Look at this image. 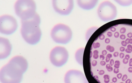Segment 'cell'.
<instances>
[{
  "label": "cell",
  "instance_id": "cell-1",
  "mask_svg": "<svg viewBox=\"0 0 132 83\" xmlns=\"http://www.w3.org/2000/svg\"><path fill=\"white\" fill-rule=\"evenodd\" d=\"M28 67V62L25 58L21 56L13 57L1 69V81L2 83H20Z\"/></svg>",
  "mask_w": 132,
  "mask_h": 83
},
{
  "label": "cell",
  "instance_id": "cell-2",
  "mask_svg": "<svg viewBox=\"0 0 132 83\" xmlns=\"http://www.w3.org/2000/svg\"><path fill=\"white\" fill-rule=\"evenodd\" d=\"M40 18L37 14L34 18L21 21V33L26 42L31 45L36 44L40 41L41 32L40 28Z\"/></svg>",
  "mask_w": 132,
  "mask_h": 83
},
{
  "label": "cell",
  "instance_id": "cell-3",
  "mask_svg": "<svg viewBox=\"0 0 132 83\" xmlns=\"http://www.w3.org/2000/svg\"><path fill=\"white\" fill-rule=\"evenodd\" d=\"M15 12L21 21L30 19L37 14L36 5L32 0H19L14 5Z\"/></svg>",
  "mask_w": 132,
  "mask_h": 83
},
{
  "label": "cell",
  "instance_id": "cell-4",
  "mask_svg": "<svg viewBox=\"0 0 132 83\" xmlns=\"http://www.w3.org/2000/svg\"><path fill=\"white\" fill-rule=\"evenodd\" d=\"M52 40L58 43L66 44L71 41L72 31L70 28L64 24H59L55 25L50 33Z\"/></svg>",
  "mask_w": 132,
  "mask_h": 83
},
{
  "label": "cell",
  "instance_id": "cell-5",
  "mask_svg": "<svg viewBox=\"0 0 132 83\" xmlns=\"http://www.w3.org/2000/svg\"><path fill=\"white\" fill-rule=\"evenodd\" d=\"M97 14L99 18L102 21H111L117 16V8L110 1H104L99 6Z\"/></svg>",
  "mask_w": 132,
  "mask_h": 83
},
{
  "label": "cell",
  "instance_id": "cell-6",
  "mask_svg": "<svg viewBox=\"0 0 132 83\" xmlns=\"http://www.w3.org/2000/svg\"><path fill=\"white\" fill-rule=\"evenodd\" d=\"M69 58V54L66 48L57 46L51 50L50 54V60L53 65L61 67L64 65Z\"/></svg>",
  "mask_w": 132,
  "mask_h": 83
},
{
  "label": "cell",
  "instance_id": "cell-7",
  "mask_svg": "<svg viewBox=\"0 0 132 83\" xmlns=\"http://www.w3.org/2000/svg\"><path fill=\"white\" fill-rule=\"evenodd\" d=\"M18 26L17 21L12 16L4 15L0 17V32L2 34H12L16 31Z\"/></svg>",
  "mask_w": 132,
  "mask_h": 83
},
{
  "label": "cell",
  "instance_id": "cell-8",
  "mask_svg": "<svg viewBox=\"0 0 132 83\" xmlns=\"http://www.w3.org/2000/svg\"><path fill=\"white\" fill-rule=\"evenodd\" d=\"M52 3L54 10L61 15H68L74 7L72 0H53Z\"/></svg>",
  "mask_w": 132,
  "mask_h": 83
},
{
  "label": "cell",
  "instance_id": "cell-9",
  "mask_svg": "<svg viewBox=\"0 0 132 83\" xmlns=\"http://www.w3.org/2000/svg\"><path fill=\"white\" fill-rule=\"evenodd\" d=\"M65 83H89L83 72L76 70L68 71L65 74Z\"/></svg>",
  "mask_w": 132,
  "mask_h": 83
},
{
  "label": "cell",
  "instance_id": "cell-10",
  "mask_svg": "<svg viewBox=\"0 0 132 83\" xmlns=\"http://www.w3.org/2000/svg\"><path fill=\"white\" fill-rule=\"evenodd\" d=\"M12 45L8 39L0 38V59L7 58L11 53Z\"/></svg>",
  "mask_w": 132,
  "mask_h": 83
},
{
  "label": "cell",
  "instance_id": "cell-11",
  "mask_svg": "<svg viewBox=\"0 0 132 83\" xmlns=\"http://www.w3.org/2000/svg\"><path fill=\"white\" fill-rule=\"evenodd\" d=\"M77 2L81 8L83 9L89 10L94 8L98 3V1L96 0H78Z\"/></svg>",
  "mask_w": 132,
  "mask_h": 83
},
{
  "label": "cell",
  "instance_id": "cell-12",
  "mask_svg": "<svg viewBox=\"0 0 132 83\" xmlns=\"http://www.w3.org/2000/svg\"><path fill=\"white\" fill-rule=\"evenodd\" d=\"M84 50V48H80L75 53V58L77 62L81 65H83V55Z\"/></svg>",
  "mask_w": 132,
  "mask_h": 83
},
{
  "label": "cell",
  "instance_id": "cell-13",
  "mask_svg": "<svg viewBox=\"0 0 132 83\" xmlns=\"http://www.w3.org/2000/svg\"><path fill=\"white\" fill-rule=\"evenodd\" d=\"M115 2L122 6H128L132 4V0H117Z\"/></svg>",
  "mask_w": 132,
  "mask_h": 83
},
{
  "label": "cell",
  "instance_id": "cell-14",
  "mask_svg": "<svg viewBox=\"0 0 132 83\" xmlns=\"http://www.w3.org/2000/svg\"><path fill=\"white\" fill-rule=\"evenodd\" d=\"M98 28V27H93L89 29L87 31L86 34V39L87 41L89 39L93 32Z\"/></svg>",
  "mask_w": 132,
  "mask_h": 83
},
{
  "label": "cell",
  "instance_id": "cell-15",
  "mask_svg": "<svg viewBox=\"0 0 132 83\" xmlns=\"http://www.w3.org/2000/svg\"><path fill=\"white\" fill-rule=\"evenodd\" d=\"M106 49L107 51H109L110 52H113L114 51V48L111 45H108L106 47Z\"/></svg>",
  "mask_w": 132,
  "mask_h": 83
},
{
  "label": "cell",
  "instance_id": "cell-16",
  "mask_svg": "<svg viewBox=\"0 0 132 83\" xmlns=\"http://www.w3.org/2000/svg\"><path fill=\"white\" fill-rule=\"evenodd\" d=\"M104 81L105 83H108L110 81V76L108 75H104Z\"/></svg>",
  "mask_w": 132,
  "mask_h": 83
},
{
  "label": "cell",
  "instance_id": "cell-17",
  "mask_svg": "<svg viewBox=\"0 0 132 83\" xmlns=\"http://www.w3.org/2000/svg\"><path fill=\"white\" fill-rule=\"evenodd\" d=\"M120 65V62L119 60H117L115 62L114 65V67L115 68H119Z\"/></svg>",
  "mask_w": 132,
  "mask_h": 83
},
{
  "label": "cell",
  "instance_id": "cell-18",
  "mask_svg": "<svg viewBox=\"0 0 132 83\" xmlns=\"http://www.w3.org/2000/svg\"><path fill=\"white\" fill-rule=\"evenodd\" d=\"M92 46L93 47V48H94V49H96V48H99L100 47V44L98 42L96 43H93Z\"/></svg>",
  "mask_w": 132,
  "mask_h": 83
},
{
  "label": "cell",
  "instance_id": "cell-19",
  "mask_svg": "<svg viewBox=\"0 0 132 83\" xmlns=\"http://www.w3.org/2000/svg\"><path fill=\"white\" fill-rule=\"evenodd\" d=\"M106 68L108 72H112L113 71V68L110 65V64H107L106 66Z\"/></svg>",
  "mask_w": 132,
  "mask_h": 83
},
{
  "label": "cell",
  "instance_id": "cell-20",
  "mask_svg": "<svg viewBox=\"0 0 132 83\" xmlns=\"http://www.w3.org/2000/svg\"><path fill=\"white\" fill-rule=\"evenodd\" d=\"M126 29L125 28H122L120 30V32L121 34H124L126 32Z\"/></svg>",
  "mask_w": 132,
  "mask_h": 83
},
{
  "label": "cell",
  "instance_id": "cell-21",
  "mask_svg": "<svg viewBox=\"0 0 132 83\" xmlns=\"http://www.w3.org/2000/svg\"><path fill=\"white\" fill-rule=\"evenodd\" d=\"M105 38V36L104 35V34H101L99 36V38L100 40H104V39Z\"/></svg>",
  "mask_w": 132,
  "mask_h": 83
},
{
  "label": "cell",
  "instance_id": "cell-22",
  "mask_svg": "<svg viewBox=\"0 0 132 83\" xmlns=\"http://www.w3.org/2000/svg\"><path fill=\"white\" fill-rule=\"evenodd\" d=\"M127 75L126 74L124 75L123 76V77H122V80L123 81H125L127 79Z\"/></svg>",
  "mask_w": 132,
  "mask_h": 83
},
{
  "label": "cell",
  "instance_id": "cell-23",
  "mask_svg": "<svg viewBox=\"0 0 132 83\" xmlns=\"http://www.w3.org/2000/svg\"><path fill=\"white\" fill-rule=\"evenodd\" d=\"M97 64V62L96 60H93L92 62V66L93 67L96 66Z\"/></svg>",
  "mask_w": 132,
  "mask_h": 83
},
{
  "label": "cell",
  "instance_id": "cell-24",
  "mask_svg": "<svg viewBox=\"0 0 132 83\" xmlns=\"http://www.w3.org/2000/svg\"><path fill=\"white\" fill-rule=\"evenodd\" d=\"M114 36L115 38H118L119 37V32H115V33H114Z\"/></svg>",
  "mask_w": 132,
  "mask_h": 83
},
{
  "label": "cell",
  "instance_id": "cell-25",
  "mask_svg": "<svg viewBox=\"0 0 132 83\" xmlns=\"http://www.w3.org/2000/svg\"><path fill=\"white\" fill-rule=\"evenodd\" d=\"M105 72L104 70H100L99 71L98 74L100 75H103L105 74Z\"/></svg>",
  "mask_w": 132,
  "mask_h": 83
},
{
  "label": "cell",
  "instance_id": "cell-26",
  "mask_svg": "<svg viewBox=\"0 0 132 83\" xmlns=\"http://www.w3.org/2000/svg\"><path fill=\"white\" fill-rule=\"evenodd\" d=\"M119 68H115L114 69V74H118V73H119Z\"/></svg>",
  "mask_w": 132,
  "mask_h": 83
},
{
  "label": "cell",
  "instance_id": "cell-27",
  "mask_svg": "<svg viewBox=\"0 0 132 83\" xmlns=\"http://www.w3.org/2000/svg\"><path fill=\"white\" fill-rule=\"evenodd\" d=\"M127 49H128V50L129 51H131V52H132V46L131 45V44H129V45H127Z\"/></svg>",
  "mask_w": 132,
  "mask_h": 83
},
{
  "label": "cell",
  "instance_id": "cell-28",
  "mask_svg": "<svg viewBox=\"0 0 132 83\" xmlns=\"http://www.w3.org/2000/svg\"><path fill=\"white\" fill-rule=\"evenodd\" d=\"M120 38L121 40H124L126 39V37L124 34H122L120 36Z\"/></svg>",
  "mask_w": 132,
  "mask_h": 83
},
{
  "label": "cell",
  "instance_id": "cell-29",
  "mask_svg": "<svg viewBox=\"0 0 132 83\" xmlns=\"http://www.w3.org/2000/svg\"><path fill=\"white\" fill-rule=\"evenodd\" d=\"M121 44H122V46H123L124 47L126 46L127 45V44L126 43V41H123L121 42Z\"/></svg>",
  "mask_w": 132,
  "mask_h": 83
},
{
  "label": "cell",
  "instance_id": "cell-30",
  "mask_svg": "<svg viewBox=\"0 0 132 83\" xmlns=\"http://www.w3.org/2000/svg\"><path fill=\"white\" fill-rule=\"evenodd\" d=\"M110 30H111V31L113 32H115L116 30V28H115L114 26H112V27H111L110 28Z\"/></svg>",
  "mask_w": 132,
  "mask_h": 83
},
{
  "label": "cell",
  "instance_id": "cell-31",
  "mask_svg": "<svg viewBox=\"0 0 132 83\" xmlns=\"http://www.w3.org/2000/svg\"><path fill=\"white\" fill-rule=\"evenodd\" d=\"M100 64L101 66H104L105 65H106V62H105V61H102L100 62Z\"/></svg>",
  "mask_w": 132,
  "mask_h": 83
},
{
  "label": "cell",
  "instance_id": "cell-32",
  "mask_svg": "<svg viewBox=\"0 0 132 83\" xmlns=\"http://www.w3.org/2000/svg\"><path fill=\"white\" fill-rule=\"evenodd\" d=\"M124 56H125V55H124V53H120L119 57L120 58H124Z\"/></svg>",
  "mask_w": 132,
  "mask_h": 83
},
{
  "label": "cell",
  "instance_id": "cell-33",
  "mask_svg": "<svg viewBox=\"0 0 132 83\" xmlns=\"http://www.w3.org/2000/svg\"><path fill=\"white\" fill-rule=\"evenodd\" d=\"M119 53L118 52H115L114 53V55H114V57H118V56H119Z\"/></svg>",
  "mask_w": 132,
  "mask_h": 83
},
{
  "label": "cell",
  "instance_id": "cell-34",
  "mask_svg": "<svg viewBox=\"0 0 132 83\" xmlns=\"http://www.w3.org/2000/svg\"><path fill=\"white\" fill-rule=\"evenodd\" d=\"M107 51H106V50H104L102 52V54L104 56L106 55L107 54Z\"/></svg>",
  "mask_w": 132,
  "mask_h": 83
},
{
  "label": "cell",
  "instance_id": "cell-35",
  "mask_svg": "<svg viewBox=\"0 0 132 83\" xmlns=\"http://www.w3.org/2000/svg\"><path fill=\"white\" fill-rule=\"evenodd\" d=\"M114 61L113 59H111L110 62V65L111 66H113L114 64Z\"/></svg>",
  "mask_w": 132,
  "mask_h": 83
},
{
  "label": "cell",
  "instance_id": "cell-36",
  "mask_svg": "<svg viewBox=\"0 0 132 83\" xmlns=\"http://www.w3.org/2000/svg\"><path fill=\"white\" fill-rule=\"evenodd\" d=\"M125 50H126V49H125V47L124 46H121L120 47V51L121 52H124V51H125Z\"/></svg>",
  "mask_w": 132,
  "mask_h": 83
},
{
  "label": "cell",
  "instance_id": "cell-37",
  "mask_svg": "<svg viewBox=\"0 0 132 83\" xmlns=\"http://www.w3.org/2000/svg\"><path fill=\"white\" fill-rule=\"evenodd\" d=\"M100 59L101 60H102V61H103V60L105 59V57L103 55H100Z\"/></svg>",
  "mask_w": 132,
  "mask_h": 83
},
{
  "label": "cell",
  "instance_id": "cell-38",
  "mask_svg": "<svg viewBox=\"0 0 132 83\" xmlns=\"http://www.w3.org/2000/svg\"><path fill=\"white\" fill-rule=\"evenodd\" d=\"M99 57L98 54H93V58L95 59H97Z\"/></svg>",
  "mask_w": 132,
  "mask_h": 83
},
{
  "label": "cell",
  "instance_id": "cell-39",
  "mask_svg": "<svg viewBox=\"0 0 132 83\" xmlns=\"http://www.w3.org/2000/svg\"><path fill=\"white\" fill-rule=\"evenodd\" d=\"M107 35L109 37H111L112 36V33L111 32H108L107 33Z\"/></svg>",
  "mask_w": 132,
  "mask_h": 83
},
{
  "label": "cell",
  "instance_id": "cell-40",
  "mask_svg": "<svg viewBox=\"0 0 132 83\" xmlns=\"http://www.w3.org/2000/svg\"><path fill=\"white\" fill-rule=\"evenodd\" d=\"M128 61H129V60H127L126 59L124 58L123 60V62L124 64H127L128 63Z\"/></svg>",
  "mask_w": 132,
  "mask_h": 83
},
{
  "label": "cell",
  "instance_id": "cell-41",
  "mask_svg": "<svg viewBox=\"0 0 132 83\" xmlns=\"http://www.w3.org/2000/svg\"><path fill=\"white\" fill-rule=\"evenodd\" d=\"M117 77L119 79H120L122 77V74L121 73H119L117 74Z\"/></svg>",
  "mask_w": 132,
  "mask_h": 83
},
{
  "label": "cell",
  "instance_id": "cell-42",
  "mask_svg": "<svg viewBox=\"0 0 132 83\" xmlns=\"http://www.w3.org/2000/svg\"><path fill=\"white\" fill-rule=\"evenodd\" d=\"M110 41H111V40H110L109 38H106L105 40V42L106 44L109 43H110Z\"/></svg>",
  "mask_w": 132,
  "mask_h": 83
},
{
  "label": "cell",
  "instance_id": "cell-43",
  "mask_svg": "<svg viewBox=\"0 0 132 83\" xmlns=\"http://www.w3.org/2000/svg\"><path fill=\"white\" fill-rule=\"evenodd\" d=\"M127 36L129 38H131L132 37V32H129L127 34Z\"/></svg>",
  "mask_w": 132,
  "mask_h": 83
},
{
  "label": "cell",
  "instance_id": "cell-44",
  "mask_svg": "<svg viewBox=\"0 0 132 83\" xmlns=\"http://www.w3.org/2000/svg\"><path fill=\"white\" fill-rule=\"evenodd\" d=\"M117 79L116 78V77H113L112 79V81H113L114 83H115L117 82Z\"/></svg>",
  "mask_w": 132,
  "mask_h": 83
},
{
  "label": "cell",
  "instance_id": "cell-45",
  "mask_svg": "<svg viewBox=\"0 0 132 83\" xmlns=\"http://www.w3.org/2000/svg\"><path fill=\"white\" fill-rule=\"evenodd\" d=\"M129 66L130 67H132V58H130L129 62Z\"/></svg>",
  "mask_w": 132,
  "mask_h": 83
},
{
  "label": "cell",
  "instance_id": "cell-46",
  "mask_svg": "<svg viewBox=\"0 0 132 83\" xmlns=\"http://www.w3.org/2000/svg\"><path fill=\"white\" fill-rule=\"evenodd\" d=\"M130 58V56L129 55H126L125 56V58L127 60H129V59Z\"/></svg>",
  "mask_w": 132,
  "mask_h": 83
},
{
  "label": "cell",
  "instance_id": "cell-47",
  "mask_svg": "<svg viewBox=\"0 0 132 83\" xmlns=\"http://www.w3.org/2000/svg\"><path fill=\"white\" fill-rule=\"evenodd\" d=\"M128 71L129 73H132V67H130L128 68Z\"/></svg>",
  "mask_w": 132,
  "mask_h": 83
},
{
  "label": "cell",
  "instance_id": "cell-48",
  "mask_svg": "<svg viewBox=\"0 0 132 83\" xmlns=\"http://www.w3.org/2000/svg\"><path fill=\"white\" fill-rule=\"evenodd\" d=\"M110 59L108 57H107V56H106L105 57V61H106V62H110Z\"/></svg>",
  "mask_w": 132,
  "mask_h": 83
},
{
  "label": "cell",
  "instance_id": "cell-49",
  "mask_svg": "<svg viewBox=\"0 0 132 83\" xmlns=\"http://www.w3.org/2000/svg\"><path fill=\"white\" fill-rule=\"evenodd\" d=\"M93 54H98L99 52L97 50H95L93 51Z\"/></svg>",
  "mask_w": 132,
  "mask_h": 83
},
{
  "label": "cell",
  "instance_id": "cell-50",
  "mask_svg": "<svg viewBox=\"0 0 132 83\" xmlns=\"http://www.w3.org/2000/svg\"><path fill=\"white\" fill-rule=\"evenodd\" d=\"M106 56H107V57H108V58H111L112 57V55L111 54H110V53H109V54H107V55Z\"/></svg>",
  "mask_w": 132,
  "mask_h": 83
},
{
  "label": "cell",
  "instance_id": "cell-51",
  "mask_svg": "<svg viewBox=\"0 0 132 83\" xmlns=\"http://www.w3.org/2000/svg\"><path fill=\"white\" fill-rule=\"evenodd\" d=\"M125 51H126V52L127 53H130L132 52L131 51H129V50H128V49H126V50H125Z\"/></svg>",
  "mask_w": 132,
  "mask_h": 83
},
{
  "label": "cell",
  "instance_id": "cell-52",
  "mask_svg": "<svg viewBox=\"0 0 132 83\" xmlns=\"http://www.w3.org/2000/svg\"><path fill=\"white\" fill-rule=\"evenodd\" d=\"M130 82H131V80L130 79H127L126 81V83H130Z\"/></svg>",
  "mask_w": 132,
  "mask_h": 83
},
{
  "label": "cell",
  "instance_id": "cell-53",
  "mask_svg": "<svg viewBox=\"0 0 132 83\" xmlns=\"http://www.w3.org/2000/svg\"><path fill=\"white\" fill-rule=\"evenodd\" d=\"M129 38H127V39H126V41H126V43L127 44H129Z\"/></svg>",
  "mask_w": 132,
  "mask_h": 83
},
{
  "label": "cell",
  "instance_id": "cell-54",
  "mask_svg": "<svg viewBox=\"0 0 132 83\" xmlns=\"http://www.w3.org/2000/svg\"><path fill=\"white\" fill-rule=\"evenodd\" d=\"M129 43L130 44H132V38H129Z\"/></svg>",
  "mask_w": 132,
  "mask_h": 83
},
{
  "label": "cell",
  "instance_id": "cell-55",
  "mask_svg": "<svg viewBox=\"0 0 132 83\" xmlns=\"http://www.w3.org/2000/svg\"><path fill=\"white\" fill-rule=\"evenodd\" d=\"M94 77V78H95L96 80H98V76H97V75H95Z\"/></svg>",
  "mask_w": 132,
  "mask_h": 83
},
{
  "label": "cell",
  "instance_id": "cell-56",
  "mask_svg": "<svg viewBox=\"0 0 132 83\" xmlns=\"http://www.w3.org/2000/svg\"><path fill=\"white\" fill-rule=\"evenodd\" d=\"M93 55V52H92V51H90V58H92V56Z\"/></svg>",
  "mask_w": 132,
  "mask_h": 83
},
{
  "label": "cell",
  "instance_id": "cell-57",
  "mask_svg": "<svg viewBox=\"0 0 132 83\" xmlns=\"http://www.w3.org/2000/svg\"><path fill=\"white\" fill-rule=\"evenodd\" d=\"M118 26V25H117L114 26H115V27H116H116H117V26Z\"/></svg>",
  "mask_w": 132,
  "mask_h": 83
},
{
  "label": "cell",
  "instance_id": "cell-58",
  "mask_svg": "<svg viewBox=\"0 0 132 83\" xmlns=\"http://www.w3.org/2000/svg\"><path fill=\"white\" fill-rule=\"evenodd\" d=\"M123 83V82H121V83Z\"/></svg>",
  "mask_w": 132,
  "mask_h": 83
},
{
  "label": "cell",
  "instance_id": "cell-59",
  "mask_svg": "<svg viewBox=\"0 0 132 83\" xmlns=\"http://www.w3.org/2000/svg\"><path fill=\"white\" fill-rule=\"evenodd\" d=\"M131 83H132V82H131Z\"/></svg>",
  "mask_w": 132,
  "mask_h": 83
},
{
  "label": "cell",
  "instance_id": "cell-60",
  "mask_svg": "<svg viewBox=\"0 0 132 83\" xmlns=\"http://www.w3.org/2000/svg\"></svg>",
  "mask_w": 132,
  "mask_h": 83
}]
</instances>
